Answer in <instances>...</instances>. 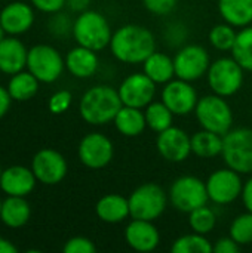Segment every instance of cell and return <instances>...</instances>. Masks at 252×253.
Wrapping results in <instances>:
<instances>
[{"label": "cell", "instance_id": "6da1fadb", "mask_svg": "<svg viewBox=\"0 0 252 253\" xmlns=\"http://www.w3.org/2000/svg\"><path fill=\"white\" fill-rule=\"evenodd\" d=\"M110 50L123 64H143L156 50V39L149 28L126 24L113 33Z\"/></svg>", "mask_w": 252, "mask_h": 253}, {"label": "cell", "instance_id": "7a4b0ae2", "mask_svg": "<svg viewBox=\"0 0 252 253\" xmlns=\"http://www.w3.org/2000/svg\"><path fill=\"white\" fill-rule=\"evenodd\" d=\"M122 107L123 102L117 89L107 84H98L83 93L79 104V113L86 123L102 126L113 122Z\"/></svg>", "mask_w": 252, "mask_h": 253}, {"label": "cell", "instance_id": "3957f363", "mask_svg": "<svg viewBox=\"0 0 252 253\" xmlns=\"http://www.w3.org/2000/svg\"><path fill=\"white\" fill-rule=\"evenodd\" d=\"M73 36L77 44L95 52L105 49L111 42V28L107 18L97 10H83L73 22Z\"/></svg>", "mask_w": 252, "mask_h": 253}, {"label": "cell", "instance_id": "277c9868", "mask_svg": "<svg viewBox=\"0 0 252 253\" xmlns=\"http://www.w3.org/2000/svg\"><path fill=\"white\" fill-rule=\"evenodd\" d=\"M221 157L227 168L241 175H252V129H230L223 135Z\"/></svg>", "mask_w": 252, "mask_h": 253}, {"label": "cell", "instance_id": "5b68a950", "mask_svg": "<svg viewBox=\"0 0 252 253\" xmlns=\"http://www.w3.org/2000/svg\"><path fill=\"white\" fill-rule=\"evenodd\" d=\"M195 116L202 129L226 135L233 126V111L226 98L220 95H205L199 98Z\"/></svg>", "mask_w": 252, "mask_h": 253}, {"label": "cell", "instance_id": "8992f818", "mask_svg": "<svg viewBox=\"0 0 252 253\" xmlns=\"http://www.w3.org/2000/svg\"><path fill=\"white\" fill-rule=\"evenodd\" d=\"M168 199L169 197L160 185L146 182L137 187L128 197L131 216L135 219L156 221L165 212Z\"/></svg>", "mask_w": 252, "mask_h": 253}, {"label": "cell", "instance_id": "52a82bcc", "mask_svg": "<svg viewBox=\"0 0 252 253\" xmlns=\"http://www.w3.org/2000/svg\"><path fill=\"white\" fill-rule=\"evenodd\" d=\"M244 71L245 70L239 65V62L233 56L218 58L214 62H211L208 68L206 73L208 86L215 95H220L223 98L233 96L242 87Z\"/></svg>", "mask_w": 252, "mask_h": 253}, {"label": "cell", "instance_id": "ba28073f", "mask_svg": "<svg viewBox=\"0 0 252 253\" xmlns=\"http://www.w3.org/2000/svg\"><path fill=\"white\" fill-rule=\"evenodd\" d=\"M168 197L174 209L184 213H190L192 211L205 206L209 200L205 182L193 175L177 178L169 188Z\"/></svg>", "mask_w": 252, "mask_h": 253}, {"label": "cell", "instance_id": "9c48e42d", "mask_svg": "<svg viewBox=\"0 0 252 253\" xmlns=\"http://www.w3.org/2000/svg\"><path fill=\"white\" fill-rule=\"evenodd\" d=\"M64 67L65 59H62L61 53L49 44H36L28 50L27 68L42 83L58 80Z\"/></svg>", "mask_w": 252, "mask_h": 253}, {"label": "cell", "instance_id": "30bf717a", "mask_svg": "<svg viewBox=\"0 0 252 253\" xmlns=\"http://www.w3.org/2000/svg\"><path fill=\"white\" fill-rule=\"evenodd\" d=\"M205 185L209 202L218 206H226L236 202L241 197L244 188L241 173L230 168L212 172L205 181Z\"/></svg>", "mask_w": 252, "mask_h": 253}, {"label": "cell", "instance_id": "8fae6325", "mask_svg": "<svg viewBox=\"0 0 252 253\" xmlns=\"http://www.w3.org/2000/svg\"><path fill=\"white\" fill-rule=\"evenodd\" d=\"M175 77L186 82H196L202 79L211 65L208 50L201 44H187L181 47L174 56Z\"/></svg>", "mask_w": 252, "mask_h": 253}, {"label": "cell", "instance_id": "7c38bea8", "mask_svg": "<svg viewBox=\"0 0 252 253\" xmlns=\"http://www.w3.org/2000/svg\"><path fill=\"white\" fill-rule=\"evenodd\" d=\"M77 154L83 166L89 169H102L113 160L114 147L108 136L92 132L82 138Z\"/></svg>", "mask_w": 252, "mask_h": 253}, {"label": "cell", "instance_id": "4fadbf2b", "mask_svg": "<svg viewBox=\"0 0 252 253\" xmlns=\"http://www.w3.org/2000/svg\"><path fill=\"white\" fill-rule=\"evenodd\" d=\"M119 95L123 105L144 110L156 96V83L143 73L128 76L119 86Z\"/></svg>", "mask_w": 252, "mask_h": 253}, {"label": "cell", "instance_id": "5bb4252c", "mask_svg": "<svg viewBox=\"0 0 252 253\" xmlns=\"http://www.w3.org/2000/svg\"><path fill=\"white\" fill-rule=\"evenodd\" d=\"M160 101L174 113V116H187L195 111L199 96L190 82L172 79L163 86Z\"/></svg>", "mask_w": 252, "mask_h": 253}, {"label": "cell", "instance_id": "9a60e30c", "mask_svg": "<svg viewBox=\"0 0 252 253\" xmlns=\"http://www.w3.org/2000/svg\"><path fill=\"white\" fill-rule=\"evenodd\" d=\"M31 169L39 182L45 185H56L65 178L68 166L61 153L43 148L33 157Z\"/></svg>", "mask_w": 252, "mask_h": 253}, {"label": "cell", "instance_id": "2e32d148", "mask_svg": "<svg viewBox=\"0 0 252 253\" xmlns=\"http://www.w3.org/2000/svg\"><path fill=\"white\" fill-rule=\"evenodd\" d=\"M156 148L166 162L181 163L192 154V136L186 130L171 126L157 133Z\"/></svg>", "mask_w": 252, "mask_h": 253}, {"label": "cell", "instance_id": "e0dca14e", "mask_svg": "<svg viewBox=\"0 0 252 253\" xmlns=\"http://www.w3.org/2000/svg\"><path fill=\"white\" fill-rule=\"evenodd\" d=\"M125 242L135 252H153L160 243V234L153 221L132 218L125 228Z\"/></svg>", "mask_w": 252, "mask_h": 253}, {"label": "cell", "instance_id": "ac0fdd59", "mask_svg": "<svg viewBox=\"0 0 252 253\" xmlns=\"http://www.w3.org/2000/svg\"><path fill=\"white\" fill-rule=\"evenodd\" d=\"M37 178L33 169L25 166H10L1 172L0 176V188L7 196L25 197L36 187Z\"/></svg>", "mask_w": 252, "mask_h": 253}, {"label": "cell", "instance_id": "d6986e66", "mask_svg": "<svg viewBox=\"0 0 252 253\" xmlns=\"http://www.w3.org/2000/svg\"><path fill=\"white\" fill-rule=\"evenodd\" d=\"M34 22V12L30 4L13 1L4 6L0 12V24L7 34L16 36L28 31Z\"/></svg>", "mask_w": 252, "mask_h": 253}, {"label": "cell", "instance_id": "ffe728a7", "mask_svg": "<svg viewBox=\"0 0 252 253\" xmlns=\"http://www.w3.org/2000/svg\"><path fill=\"white\" fill-rule=\"evenodd\" d=\"M100 65V59L97 56V52L77 44L73 47L67 56H65V67L77 79H88L92 77Z\"/></svg>", "mask_w": 252, "mask_h": 253}, {"label": "cell", "instance_id": "44dd1931", "mask_svg": "<svg viewBox=\"0 0 252 253\" xmlns=\"http://www.w3.org/2000/svg\"><path fill=\"white\" fill-rule=\"evenodd\" d=\"M28 50L15 37H4L0 42V71L4 74H16L27 67Z\"/></svg>", "mask_w": 252, "mask_h": 253}, {"label": "cell", "instance_id": "7402d4cb", "mask_svg": "<svg viewBox=\"0 0 252 253\" xmlns=\"http://www.w3.org/2000/svg\"><path fill=\"white\" fill-rule=\"evenodd\" d=\"M97 216L105 224H119L131 216L129 200L120 194H105L95 205Z\"/></svg>", "mask_w": 252, "mask_h": 253}, {"label": "cell", "instance_id": "603a6c76", "mask_svg": "<svg viewBox=\"0 0 252 253\" xmlns=\"http://www.w3.org/2000/svg\"><path fill=\"white\" fill-rule=\"evenodd\" d=\"M113 123H114L116 130L126 138L140 136L147 127L144 111L141 108L128 107V105H123L117 111Z\"/></svg>", "mask_w": 252, "mask_h": 253}, {"label": "cell", "instance_id": "cb8c5ba5", "mask_svg": "<svg viewBox=\"0 0 252 253\" xmlns=\"http://www.w3.org/2000/svg\"><path fill=\"white\" fill-rule=\"evenodd\" d=\"M218 12L235 28L248 27L252 22V0H218Z\"/></svg>", "mask_w": 252, "mask_h": 253}, {"label": "cell", "instance_id": "d4e9b609", "mask_svg": "<svg viewBox=\"0 0 252 253\" xmlns=\"http://www.w3.org/2000/svg\"><path fill=\"white\" fill-rule=\"evenodd\" d=\"M144 74H147L156 84H166L175 77L174 58L163 52L154 50L144 62Z\"/></svg>", "mask_w": 252, "mask_h": 253}, {"label": "cell", "instance_id": "484cf974", "mask_svg": "<svg viewBox=\"0 0 252 253\" xmlns=\"http://www.w3.org/2000/svg\"><path fill=\"white\" fill-rule=\"evenodd\" d=\"M31 216V208L24 197L9 196L1 203L0 219L9 228L24 227Z\"/></svg>", "mask_w": 252, "mask_h": 253}, {"label": "cell", "instance_id": "4316f807", "mask_svg": "<svg viewBox=\"0 0 252 253\" xmlns=\"http://www.w3.org/2000/svg\"><path fill=\"white\" fill-rule=\"evenodd\" d=\"M223 135L202 129L192 136V153L201 159H214L221 156Z\"/></svg>", "mask_w": 252, "mask_h": 253}, {"label": "cell", "instance_id": "83f0119b", "mask_svg": "<svg viewBox=\"0 0 252 253\" xmlns=\"http://www.w3.org/2000/svg\"><path fill=\"white\" fill-rule=\"evenodd\" d=\"M39 90V80L28 71H19L12 74V79L7 84V92L12 99L15 101H28L31 99Z\"/></svg>", "mask_w": 252, "mask_h": 253}, {"label": "cell", "instance_id": "f1b7e54d", "mask_svg": "<svg viewBox=\"0 0 252 253\" xmlns=\"http://www.w3.org/2000/svg\"><path fill=\"white\" fill-rule=\"evenodd\" d=\"M146 123L147 127L151 129L156 133L163 132L165 129L172 126L174 113L162 102V101H153L144 108Z\"/></svg>", "mask_w": 252, "mask_h": 253}, {"label": "cell", "instance_id": "f546056e", "mask_svg": "<svg viewBox=\"0 0 252 253\" xmlns=\"http://www.w3.org/2000/svg\"><path fill=\"white\" fill-rule=\"evenodd\" d=\"M232 56L239 62V65L247 70L252 71V27H244L242 30L238 31L233 49H232Z\"/></svg>", "mask_w": 252, "mask_h": 253}, {"label": "cell", "instance_id": "4dcf8cb0", "mask_svg": "<svg viewBox=\"0 0 252 253\" xmlns=\"http://www.w3.org/2000/svg\"><path fill=\"white\" fill-rule=\"evenodd\" d=\"M171 251L172 253H211L214 252V245L203 234L192 233L178 237L172 243Z\"/></svg>", "mask_w": 252, "mask_h": 253}, {"label": "cell", "instance_id": "1f68e13d", "mask_svg": "<svg viewBox=\"0 0 252 253\" xmlns=\"http://www.w3.org/2000/svg\"><path fill=\"white\" fill-rule=\"evenodd\" d=\"M189 225H190L193 233L206 236L217 225L215 212L211 208H208L206 205L201 206V208H198V209H195V211H192L189 213Z\"/></svg>", "mask_w": 252, "mask_h": 253}, {"label": "cell", "instance_id": "d6a6232c", "mask_svg": "<svg viewBox=\"0 0 252 253\" xmlns=\"http://www.w3.org/2000/svg\"><path fill=\"white\" fill-rule=\"evenodd\" d=\"M238 31H235V27L223 22V24H217L211 28L209 31V43L212 44V47H215L220 52H227L233 49L235 40H236Z\"/></svg>", "mask_w": 252, "mask_h": 253}, {"label": "cell", "instance_id": "836d02e7", "mask_svg": "<svg viewBox=\"0 0 252 253\" xmlns=\"http://www.w3.org/2000/svg\"><path fill=\"white\" fill-rule=\"evenodd\" d=\"M230 237L239 245L247 246L252 243V213L247 211V213L238 215L230 225Z\"/></svg>", "mask_w": 252, "mask_h": 253}, {"label": "cell", "instance_id": "e575fe53", "mask_svg": "<svg viewBox=\"0 0 252 253\" xmlns=\"http://www.w3.org/2000/svg\"><path fill=\"white\" fill-rule=\"evenodd\" d=\"M64 253H95L97 248L94 245L92 240H89L88 237H71L70 240H67V243L62 248Z\"/></svg>", "mask_w": 252, "mask_h": 253}, {"label": "cell", "instance_id": "d590c367", "mask_svg": "<svg viewBox=\"0 0 252 253\" xmlns=\"http://www.w3.org/2000/svg\"><path fill=\"white\" fill-rule=\"evenodd\" d=\"M71 101H73L71 92H68V90H58L49 99V111L53 113V114H62V113H65L70 108Z\"/></svg>", "mask_w": 252, "mask_h": 253}, {"label": "cell", "instance_id": "8d00e7d4", "mask_svg": "<svg viewBox=\"0 0 252 253\" xmlns=\"http://www.w3.org/2000/svg\"><path fill=\"white\" fill-rule=\"evenodd\" d=\"M178 0H143L144 7L154 15H168L174 10Z\"/></svg>", "mask_w": 252, "mask_h": 253}, {"label": "cell", "instance_id": "74e56055", "mask_svg": "<svg viewBox=\"0 0 252 253\" xmlns=\"http://www.w3.org/2000/svg\"><path fill=\"white\" fill-rule=\"evenodd\" d=\"M187 31L186 27L180 22H174L169 27H166V43L169 42L172 46L181 44L186 40Z\"/></svg>", "mask_w": 252, "mask_h": 253}, {"label": "cell", "instance_id": "f35d334b", "mask_svg": "<svg viewBox=\"0 0 252 253\" xmlns=\"http://www.w3.org/2000/svg\"><path fill=\"white\" fill-rule=\"evenodd\" d=\"M31 3L45 13H58L67 4V0H31Z\"/></svg>", "mask_w": 252, "mask_h": 253}, {"label": "cell", "instance_id": "ab89813d", "mask_svg": "<svg viewBox=\"0 0 252 253\" xmlns=\"http://www.w3.org/2000/svg\"><path fill=\"white\" fill-rule=\"evenodd\" d=\"M241 251V246L229 236V237H221L217 240L214 245V252L215 253H238Z\"/></svg>", "mask_w": 252, "mask_h": 253}, {"label": "cell", "instance_id": "60d3db41", "mask_svg": "<svg viewBox=\"0 0 252 253\" xmlns=\"http://www.w3.org/2000/svg\"><path fill=\"white\" fill-rule=\"evenodd\" d=\"M70 28L73 30V25L70 27L67 15H55V18L50 21V30L55 34H65Z\"/></svg>", "mask_w": 252, "mask_h": 253}, {"label": "cell", "instance_id": "b9f144b4", "mask_svg": "<svg viewBox=\"0 0 252 253\" xmlns=\"http://www.w3.org/2000/svg\"><path fill=\"white\" fill-rule=\"evenodd\" d=\"M241 199H242V203H244L245 209L252 213V175L247 182H244V188H242Z\"/></svg>", "mask_w": 252, "mask_h": 253}, {"label": "cell", "instance_id": "7bdbcfd3", "mask_svg": "<svg viewBox=\"0 0 252 253\" xmlns=\"http://www.w3.org/2000/svg\"><path fill=\"white\" fill-rule=\"evenodd\" d=\"M10 101H12V98H10L7 89L0 86V119L7 113V110L10 107Z\"/></svg>", "mask_w": 252, "mask_h": 253}, {"label": "cell", "instance_id": "ee69618b", "mask_svg": "<svg viewBox=\"0 0 252 253\" xmlns=\"http://www.w3.org/2000/svg\"><path fill=\"white\" fill-rule=\"evenodd\" d=\"M67 4L74 12H83V10H88L91 0H67Z\"/></svg>", "mask_w": 252, "mask_h": 253}, {"label": "cell", "instance_id": "f6af8a7d", "mask_svg": "<svg viewBox=\"0 0 252 253\" xmlns=\"http://www.w3.org/2000/svg\"><path fill=\"white\" fill-rule=\"evenodd\" d=\"M0 253H16V248L1 236H0Z\"/></svg>", "mask_w": 252, "mask_h": 253}, {"label": "cell", "instance_id": "bcb514c9", "mask_svg": "<svg viewBox=\"0 0 252 253\" xmlns=\"http://www.w3.org/2000/svg\"><path fill=\"white\" fill-rule=\"evenodd\" d=\"M4 34H6V31H4V28L1 27V24H0V42L4 39Z\"/></svg>", "mask_w": 252, "mask_h": 253}, {"label": "cell", "instance_id": "7dc6e473", "mask_svg": "<svg viewBox=\"0 0 252 253\" xmlns=\"http://www.w3.org/2000/svg\"><path fill=\"white\" fill-rule=\"evenodd\" d=\"M1 203H3V202H1V200H0V211H1Z\"/></svg>", "mask_w": 252, "mask_h": 253}, {"label": "cell", "instance_id": "c3c4849f", "mask_svg": "<svg viewBox=\"0 0 252 253\" xmlns=\"http://www.w3.org/2000/svg\"><path fill=\"white\" fill-rule=\"evenodd\" d=\"M1 172H3V170H1V168H0V176H1Z\"/></svg>", "mask_w": 252, "mask_h": 253}]
</instances>
